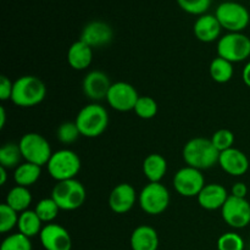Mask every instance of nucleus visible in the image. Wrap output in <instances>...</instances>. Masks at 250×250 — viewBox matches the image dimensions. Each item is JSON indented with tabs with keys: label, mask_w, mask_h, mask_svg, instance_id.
<instances>
[{
	"label": "nucleus",
	"mask_w": 250,
	"mask_h": 250,
	"mask_svg": "<svg viewBox=\"0 0 250 250\" xmlns=\"http://www.w3.org/2000/svg\"><path fill=\"white\" fill-rule=\"evenodd\" d=\"M219 250H244V239L234 232L224 233L217 241Z\"/></svg>",
	"instance_id": "35"
},
{
	"label": "nucleus",
	"mask_w": 250,
	"mask_h": 250,
	"mask_svg": "<svg viewBox=\"0 0 250 250\" xmlns=\"http://www.w3.org/2000/svg\"><path fill=\"white\" fill-rule=\"evenodd\" d=\"M139 97L136 88L127 82H115L111 84L106 100L110 106L120 112L134 110Z\"/></svg>",
	"instance_id": "12"
},
{
	"label": "nucleus",
	"mask_w": 250,
	"mask_h": 250,
	"mask_svg": "<svg viewBox=\"0 0 250 250\" xmlns=\"http://www.w3.org/2000/svg\"><path fill=\"white\" fill-rule=\"evenodd\" d=\"M182 155L187 166L203 171L219 164L220 151L215 148L211 139L195 137L183 146Z\"/></svg>",
	"instance_id": "1"
},
{
	"label": "nucleus",
	"mask_w": 250,
	"mask_h": 250,
	"mask_svg": "<svg viewBox=\"0 0 250 250\" xmlns=\"http://www.w3.org/2000/svg\"><path fill=\"white\" fill-rule=\"evenodd\" d=\"M23 159L20 146L16 143H6L0 148V166L6 170L16 168Z\"/></svg>",
	"instance_id": "26"
},
{
	"label": "nucleus",
	"mask_w": 250,
	"mask_h": 250,
	"mask_svg": "<svg viewBox=\"0 0 250 250\" xmlns=\"http://www.w3.org/2000/svg\"><path fill=\"white\" fill-rule=\"evenodd\" d=\"M222 27L215 14H204L195 20L193 32L198 41L203 43H211L221 38Z\"/></svg>",
	"instance_id": "18"
},
{
	"label": "nucleus",
	"mask_w": 250,
	"mask_h": 250,
	"mask_svg": "<svg viewBox=\"0 0 250 250\" xmlns=\"http://www.w3.org/2000/svg\"><path fill=\"white\" fill-rule=\"evenodd\" d=\"M41 243L45 250H71L72 238L65 227L58 224H46L43 226L41 234Z\"/></svg>",
	"instance_id": "14"
},
{
	"label": "nucleus",
	"mask_w": 250,
	"mask_h": 250,
	"mask_svg": "<svg viewBox=\"0 0 250 250\" xmlns=\"http://www.w3.org/2000/svg\"><path fill=\"white\" fill-rule=\"evenodd\" d=\"M7 180V170L5 167L0 166V185L4 186L6 183Z\"/></svg>",
	"instance_id": "39"
},
{
	"label": "nucleus",
	"mask_w": 250,
	"mask_h": 250,
	"mask_svg": "<svg viewBox=\"0 0 250 250\" xmlns=\"http://www.w3.org/2000/svg\"><path fill=\"white\" fill-rule=\"evenodd\" d=\"M23 160L32 163L34 165L44 166L48 165L53 151L49 142L42 134L36 132H29L22 136L19 142Z\"/></svg>",
	"instance_id": "8"
},
{
	"label": "nucleus",
	"mask_w": 250,
	"mask_h": 250,
	"mask_svg": "<svg viewBox=\"0 0 250 250\" xmlns=\"http://www.w3.org/2000/svg\"><path fill=\"white\" fill-rule=\"evenodd\" d=\"M114 32L107 22L102 20L89 21L81 32V41L84 42L90 48H102L112 41Z\"/></svg>",
	"instance_id": "13"
},
{
	"label": "nucleus",
	"mask_w": 250,
	"mask_h": 250,
	"mask_svg": "<svg viewBox=\"0 0 250 250\" xmlns=\"http://www.w3.org/2000/svg\"><path fill=\"white\" fill-rule=\"evenodd\" d=\"M142 210L148 215H160L170 205V193L161 182H149L138 195Z\"/></svg>",
	"instance_id": "9"
},
{
	"label": "nucleus",
	"mask_w": 250,
	"mask_h": 250,
	"mask_svg": "<svg viewBox=\"0 0 250 250\" xmlns=\"http://www.w3.org/2000/svg\"><path fill=\"white\" fill-rule=\"evenodd\" d=\"M222 219L232 229H241L250 224V203L247 198L229 195L221 209Z\"/></svg>",
	"instance_id": "11"
},
{
	"label": "nucleus",
	"mask_w": 250,
	"mask_h": 250,
	"mask_svg": "<svg viewBox=\"0 0 250 250\" xmlns=\"http://www.w3.org/2000/svg\"><path fill=\"white\" fill-rule=\"evenodd\" d=\"M34 211H36V214L38 215L42 221L45 222V224H51L58 217L60 208L58 207L55 200L50 197L39 200L37 203L36 208H34Z\"/></svg>",
	"instance_id": "28"
},
{
	"label": "nucleus",
	"mask_w": 250,
	"mask_h": 250,
	"mask_svg": "<svg viewBox=\"0 0 250 250\" xmlns=\"http://www.w3.org/2000/svg\"><path fill=\"white\" fill-rule=\"evenodd\" d=\"M80 136V129H78L76 122H63L56 131V137L62 144L75 143Z\"/></svg>",
	"instance_id": "33"
},
{
	"label": "nucleus",
	"mask_w": 250,
	"mask_h": 250,
	"mask_svg": "<svg viewBox=\"0 0 250 250\" xmlns=\"http://www.w3.org/2000/svg\"><path fill=\"white\" fill-rule=\"evenodd\" d=\"M93 61V48H90L84 42H75L68 48L67 62L73 70L82 71L90 66Z\"/></svg>",
	"instance_id": "21"
},
{
	"label": "nucleus",
	"mask_w": 250,
	"mask_h": 250,
	"mask_svg": "<svg viewBox=\"0 0 250 250\" xmlns=\"http://www.w3.org/2000/svg\"><path fill=\"white\" fill-rule=\"evenodd\" d=\"M0 250H32L31 238L22 233H14L2 241Z\"/></svg>",
	"instance_id": "31"
},
{
	"label": "nucleus",
	"mask_w": 250,
	"mask_h": 250,
	"mask_svg": "<svg viewBox=\"0 0 250 250\" xmlns=\"http://www.w3.org/2000/svg\"><path fill=\"white\" fill-rule=\"evenodd\" d=\"M248 194V187H247L244 183L237 182L234 183V186L231 189V195L237 198H246Z\"/></svg>",
	"instance_id": "37"
},
{
	"label": "nucleus",
	"mask_w": 250,
	"mask_h": 250,
	"mask_svg": "<svg viewBox=\"0 0 250 250\" xmlns=\"http://www.w3.org/2000/svg\"><path fill=\"white\" fill-rule=\"evenodd\" d=\"M7 205L19 214L29 210V205L32 203V193L27 187H21V186H15L14 188L9 190L5 200Z\"/></svg>",
	"instance_id": "24"
},
{
	"label": "nucleus",
	"mask_w": 250,
	"mask_h": 250,
	"mask_svg": "<svg viewBox=\"0 0 250 250\" xmlns=\"http://www.w3.org/2000/svg\"><path fill=\"white\" fill-rule=\"evenodd\" d=\"M20 214L9 207L6 203L0 205V232L7 233L14 227H17Z\"/></svg>",
	"instance_id": "30"
},
{
	"label": "nucleus",
	"mask_w": 250,
	"mask_h": 250,
	"mask_svg": "<svg viewBox=\"0 0 250 250\" xmlns=\"http://www.w3.org/2000/svg\"><path fill=\"white\" fill-rule=\"evenodd\" d=\"M75 122L81 136L97 138L102 136L109 126V112L98 103H92L80 110Z\"/></svg>",
	"instance_id": "2"
},
{
	"label": "nucleus",
	"mask_w": 250,
	"mask_h": 250,
	"mask_svg": "<svg viewBox=\"0 0 250 250\" xmlns=\"http://www.w3.org/2000/svg\"><path fill=\"white\" fill-rule=\"evenodd\" d=\"M219 165L226 173L238 177L246 175L249 170V159L239 149L231 148L220 153Z\"/></svg>",
	"instance_id": "17"
},
{
	"label": "nucleus",
	"mask_w": 250,
	"mask_h": 250,
	"mask_svg": "<svg viewBox=\"0 0 250 250\" xmlns=\"http://www.w3.org/2000/svg\"><path fill=\"white\" fill-rule=\"evenodd\" d=\"M137 202L136 189L129 183H120L109 195V207L115 214H127Z\"/></svg>",
	"instance_id": "16"
},
{
	"label": "nucleus",
	"mask_w": 250,
	"mask_h": 250,
	"mask_svg": "<svg viewBox=\"0 0 250 250\" xmlns=\"http://www.w3.org/2000/svg\"><path fill=\"white\" fill-rule=\"evenodd\" d=\"M242 77H243V82L246 83L247 87L250 88V61L244 66L243 73H242Z\"/></svg>",
	"instance_id": "38"
},
{
	"label": "nucleus",
	"mask_w": 250,
	"mask_h": 250,
	"mask_svg": "<svg viewBox=\"0 0 250 250\" xmlns=\"http://www.w3.org/2000/svg\"><path fill=\"white\" fill-rule=\"evenodd\" d=\"M176 1L183 11L195 16L208 14V10L211 6V0H176Z\"/></svg>",
	"instance_id": "32"
},
{
	"label": "nucleus",
	"mask_w": 250,
	"mask_h": 250,
	"mask_svg": "<svg viewBox=\"0 0 250 250\" xmlns=\"http://www.w3.org/2000/svg\"><path fill=\"white\" fill-rule=\"evenodd\" d=\"M229 197V192L224 186L220 183H209V185H205L197 199L203 209L217 210L222 209Z\"/></svg>",
	"instance_id": "19"
},
{
	"label": "nucleus",
	"mask_w": 250,
	"mask_h": 250,
	"mask_svg": "<svg viewBox=\"0 0 250 250\" xmlns=\"http://www.w3.org/2000/svg\"><path fill=\"white\" fill-rule=\"evenodd\" d=\"M111 81L109 76L99 70H93L85 75L82 82L83 93L93 102H100L106 99L107 93L111 88Z\"/></svg>",
	"instance_id": "15"
},
{
	"label": "nucleus",
	"mask_w": 250,
	"mask_h": 250,
	"mask_svg": "<svg viewBox=\"0 0 250 250\" xmlns=\"http://www.w3.org/2000/svg\"><path fill=\"white\" fill-rule=\"evenodd\" d=\"M129 242L132 250H158L159 234L153 227L142 225L133 229Z\"/></svg>",
	"instance_id": "20"
},
{
	"label": "nucleus",
	"mask_w": 250,
	"mask_h": 250,
	"mask_svg": "<svg viewBox=\"0 0 250 250\" xmlns=\"http://www.w3.org/2000/svg\"><path fill=\"white\" fill-rule=\"evenodd\" d=\"M42 224H43V221L39 219L34 210H26V211L20 214L17 229H19L20 233L24 234L28 238H32V237L41 234L42 229H43Z\"/></svg>",
	"instance_id": "25"
},
{
	"label": "nucleus",
	"mask_w": 250,
	"mask_h": 250,
	"mask_svg": "<svg viewBox=\"0 0 250 250\" xmlns=\"http://www.w3.org/2000/svg\"><path fill=\"white\" fill-rule=\"evenodd\" d=\"M5 121H6V112H5L4 106H1L0 107V128H4Z\"/></svg>",
	"instance_id": "40"
},
{
	"label": "nucleus",
	"mask_w": 250,
	"mask_h": 250,
	"mask_svg": "<svg viewBox=\"0 0 250 250\" xmlns=\"http://www.w3.org/2000/svg\"><path fill=\"white\" fill-rule=\"evenodd\" d=\"M233 63L225 59L215 58L210 63V76L217 83H227L233 77Z\"/></svg>",
	"instance_id": "27"
},
{
	"label": "nucleus",
	"mask_w": 250,
	"mask_h": 250,
	"mask_svg": "<svg viewBox=\"0 0 250 250\" xmlns=\"http://www.w3.org/2000/svg\"><path fill=\"white\" fill-rule=\"evenodd\" d=\"M217 54L229 62H242L250 56V38L242 32H229L217 41Z\"/></svg>",
	"instance_id": "7"
},
{
	"label": "nucleus",
	"mask_w": 250,
	"mask_h": 250,
	"mask_svg": "<svg viewBox=\"0 0 250 250\" xmlns=\"http://www.w3.org/2000/svg\"><path fill=\"white\" fill-rule=\"evenodd\" d=\"M42 167L38 165H34L32 163H22L21 165L17 166L14 171V181L16 186L21 187H31L37 181L41 178Z\"/></svg>",
	"instance_id": "23"
},
{
	"label": "nucleus",
	"mask_w": 250,
	"mask_h": 250,
	"mask_svg": "<svg viewBox=\"0 0 250 250\" xmlns=\"http://www.w3.org/2000/svg\"><path fill=\"white\" fill-rule=\"evenodd\" d=\"M173 187L176 192L182 197H198L203 188L205 187L204 175L198 168L186 166L176 172L173 177Z\"/></svg>",
	"instance_id": "10"
},
{
	"label": "nucleus",
	"mask_w": 250,
	"mask_h": 250,
	"mask_svg": "<svg viewBox=\"0 0 250 250\" xmlns=\"http://www.w3.org/2000/svg\"><path fill=\"white\" fill-rule=\"evenodd\" d=\"M211 142L215 146V148L221 153V151L229 150V149L233 148L234 144V134L233 132L229 129L221 128L219 131L215 132L211 136Z\"/></svg>",
	"instance_id": "34"
},
{
	"label": "nucleus",
	"mask_w": 250,
	"mask_h": 250,
	"mask_svg": "<svg viewBox=\"0 0 250 250\" xmlns=\"http://www.w3.org/2000/svg\"><path fill=\"white\" fill-rule=\"evenodd\" d=\"M158 103L154 98L148 97V95H142L139 97L133 111L138 117L143 120H150L158 114Z\"/></svg>",
	"instance_id": "29"
},
{
	"label": "nucleus",
	"mask_w": 250,
	"mask_h": 250,
	"mask_svg": "<svg viewBox=\"0 0 250 250\" xmlns=\"http://www.w3.org/2000/svg\"><path fill=\"white\" fill-rule=\"evenodd\" d=\"M51 198L55 200L60 210L73 211L84 204L87 192L80 181L76 178L67 181H61L55 185L51 192Z\"/></svg>",
	"instance_id": "4"
},
{
	"label": "nucleus",
	"mask_w": 250,
	"mask_h": 250,
	"mask_svg": "<svg viewBox=\"0 0 250 250\" xmlns=\"http://www.w3.org/2000/svg\"><path fill=\"white\" fill-rule=\"evenodd\" d=\"M48 172L58 182L73 180L81 170V159L70 149H61L51 155L48 165Z\"/></svg>",
	"instance_id": "5"
},
{
	"label": "nucleus",
	"mask_w": 250,
	"mask_h": 250,
	"mask_svg": "<svg viewBox=\"0 0 250 250\" xmlns=\"http://www.w3.org/2000/svg\"><path fill=\"white\" fill-rule=\"evenodd\" d=\"M215 16L222 28L229 32H242L250 22L249 10L238 1H224L217 5Z\"/></svg>",
	"instance_id": "6"
},
{
	"label": "nucleus",
	"mask_w": 250,
	"mask_h": 250,
	"mask_svg": "<svg viewBox=\"0 0 250 250\" xmlns=\"http://www.w3.org/2000/svg\"><path fill=\"white\" fill-rule=\"evenodd\" d=\"M46 95V87L37 76H22L14 82L11 102L20 107H33Z\"/></svg>",
	"instance_id": "3"
},
{
	"label": "nucleus",
	"mask_w": 250,
	"mask_h": 250,
	"mask_svg": "<svg viewBox=\"0 0 250 250\" xmlns=\"http://www.w3.org/2000/svg\"><path fill=\"white\" fill-rule=\"evenodd\" d=\"M12 89H14V82L6 76L0 77V99L2 102L11 99Z\"/></svg>",
	"instance_id": "36"
},
{
	"label": "nucleus",
	"mask_w": 250,
	"mask_h": 250,
	"mask_svg": "<svg viewBox=\"0 0 250 250\" xmlns=\"http://www.w3.org/2000/svg\"><path fill=\"white\" fill-rule=\"evenodd\" d=\"M167 172V161L160 154H150L143 161V173L149 182H160Z\"/></svg>",
	"instance_id": "22"
}]
</instances>
